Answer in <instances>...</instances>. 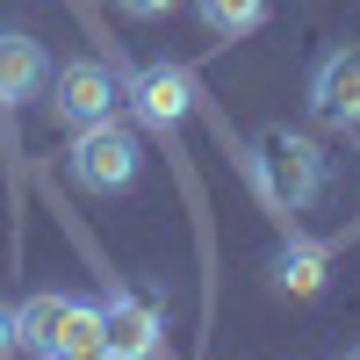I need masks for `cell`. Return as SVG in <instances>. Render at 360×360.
Masks as SVG:
<instances>
[{"mask_svg": "<svg viewBox=\"0 0 360 360\" xmlns=\"http://www.w3.org/2000/svg\"><path fill=\"white\" fill-rule=\"evenodd\" d=\"M72 339H101V303H79V295H29L15 310V346H29L37 360H51Z\"/></svg>", "mask_w": 360, "mask_h": 360, "instance_id": "1", "label": "cell"}, {"mask_svg": "<svg viewBox=\"0 0 360 360\" xmlns=\"http://www.w3.org/2000/svg\"><path fill=\"white\" fill-rule=\"evenodd\" d=\"M195 15H202L209 37L238 44V37H252V29L266 22V0H195Z\"/></svg>", "mask_w": 360, "mask_h": 360, "instance_id": "10", "label": "cell"}, {"mask_svg": "<svg viewBox=\"0 0 360 360\" xmlns=\"http://www.w3.org/2000/svg\"><path fill=\"white\" fill-rule=\"evenodd\" d=\"M51 360H115V346L108 339H72V346H58Z\"/></svg>", "mask_w": 360, "mask_h": 360, "instance_id": "11", "label": "cell"}, {"mask_svg": "<svg viewBox=\"0 0 360 360\" xmlns=\"http://www.w3.org/2000/svg\"><path fill=\"white\" fill-rule=\"evenodd\" d=\"M266 173H274V195L288 209H310L324 195V159L310 137H266Z\"/></svg>", "mask_w": 360, "mask_h": 360, "instance_id": "6", "label": "cell"}, {"mask_svg": "<svg viewBox=\"0 0 360 360\" xmlns=\"http://www.w3.org/2000/svg\"><path fill=\"white\" fill-rule=\"evenodd\" d=\"M115 8L137 15V22H152V15H166V8H173V0H115Z\"/></svg>", "mask_w": 360, "mask_h": 360, "instance_id": "12", "label": "cell"}, {"mask_svg": "<svg viewBox=\"0 0 360 360\" xmlns=\"http://www.w3.org/2000/svg\"><path fill=\"white\" fill-rule=\"evenodd\" d=\"M310 115L324 130H360V44H339L310 72Z\"/></svg>", "mask_w": 360, "mask_h": 360, "instance_id": "3", "label": "cell"}, {"mask_svg": "<svg viewBox=\"0 0 360 360\" xmlns=\"http://www.w3.org/2000/svg\"><path fill=\"white\" fill-rule=\"evenodd\" d=\"M51 86V58L37 37H22V29H0V108H22L29 94H44Z\"/></svg>", "mask_w": 360, "mask_h": 360, "instance_id": "8", "label": "cell"}, {"mask_svg": "<svg viewBox=\"0 0 360 360\" xmlns=\"http://www.w3.org/2000/svg\"><path fill=\"white\" fill-rule=\"evenodd\" d=\"M130 101H137V115L152 130H180V115L195 108V79L180 72V65H144L130 79Z\"/></svg>", "mask_w": 360, "mask_h": 360, "instance_id": "7", "label": "cell"}, {"mask_svg": "<svg viewBox=\"0 0 360 360\" xmlns=\"http://www.w3.org/2000/svg\"><path fill=\"white\" fill-rule=\"evenodd\" d=\"M72 180L86 195H115V188H130L137 180V137L115 123H86V130H72Z\"/></svg>", "mask_w": 360, "mask_h": 360, "instance_id": "2", "label": "cell"}, {"mask_svg": "<svg viewBox=\"0 0 360 360\" xmlns=\"http://www.w3.org/2000/svg\"><path fill=\"white\" fill-rule=\"evenodd\" d=\"M274 288L295 295V303L324 295V245H281L274 252Z\"/></svg>", "mask_w": 360, "mask_h": 360, "instance_id": "9", "label": "cell"}, {"mask_svg": "<svg viewBox=\"0 0 360 360\" xmlns=\"http://www.w3.org/2000/svg\"><path fill=\"white\" fill-rule=\"evenodd\" d=\"M101 339L115 346V360H159V310L144 295L108 288L101 295Z\"/></svg>", "mask_w": 360, "mask_h": 360, "instance_id": "5", "label": "cell"}, {"mask_svg": "<svg viewBox=\"0 0 360 360\" xmlns=\"http://www.w3.org/2000/svg\"><path fill=\"white\" fill-rule=\"evenodd\" d=\"M8 346H15V310L0 303V360H8Z\"/></svg>", "mask_w": 360, "mask_h": 360, "instance_id": "13", "label": "cell"}, {"mask_svg": "<svg viewBox=\"0 0 360 360\" xmlns=\"http://www.w3.org/2000/svg\"><path fill=\"white\" fill-rule=\"evenodd\" d=\"M51 108H58V123H65V130L108 123V115H115V79H108V65H94V58L58 65V79H51Z\"/></svg>", "mask_w": 360, "mask_h": 360, "instance_id": "4", "label": "cell"}]
</instances>
